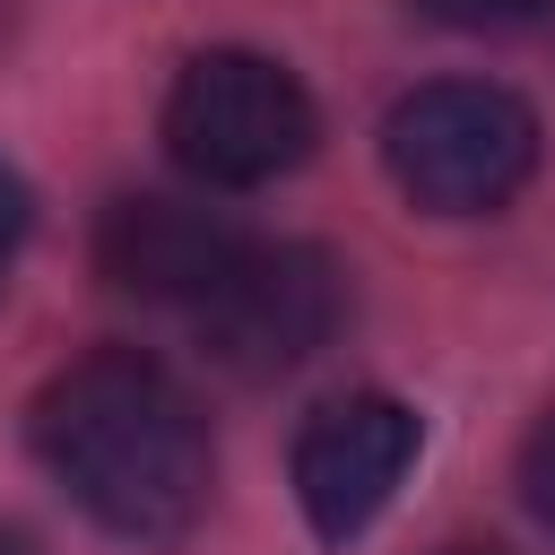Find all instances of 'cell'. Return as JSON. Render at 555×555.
Here are the masks:
<instances>
[{
    "mask_svg": "<svg viewBox=\"0 0 555 555\" xmlns=\"http://www.w3.org/2000/svg\"><path fill=\"white\" fill-rule=\"evenodd\" d=\"M35 451L95 529L139 546L199 529L217 494V442L199 399L139 347H95L61 364L35 399Z\"/></svg>",
    "mask_w": 555,
    "mask_h": 555,
    "instance_id": "1",
    "label": "cell"
},
{
    "mask_svg": "<svg viewBox=\"0 0 555 555\" xmlns=\"http://www.w3.org/2000/svg\"><path fill=\"white\" fill-rule=\"evenodd\" d=\"M390 182L434 217H486L538 173V113L494 78H434L382 121Z\"/></svg>",
    "mask_w": 555,
    "mask_h": 555,
    "instance_id": "2",
    "label": "cell"
},
{
    "mask_svg": "<svg viewBox=\"0 0 555 555\" xmlns=\"http://www.w3.org/2000/svg\"><path fill=\"white\" fill-rule=\"evenodd\" d=\"M312 139H321V113L304 78L269 52H199L165 95V147L208 191H260L295 173Z\"/></svg>",
    "mask_w": 555,
    "mask_h": 555,
    "instance_id": "3",
    "label": "cell"
},
{
    "mask_svg": "<svg viewBox=\"0 0 555 555\" xmlns=\"http://www.w3.org/2000/svg\"><path fill=\"white\" fill-rule=\"evenodd\" d=\"M338 321H347V269L321 243H243L217 295L199 304V347L243 382H278L312 364L338 338Z\"/></svg>",
    "mask_w": 555,
    "mask_h": 555,
    "instance_id": "4",
    "label": "cell"
},
{
    "mask_svg": "<svg viewBox=\"0 0 555 555\" xmlns=\"http://www.w3.org/2000/svg\"><path fill=\"white\" fill-rule=\"evenodd\" d=\"M416 442H425V425H416L408 399H390V390L330 399L295 434V503H304L312 538H330V546L364 538L390 512L399 477L416 468Z\"/></svg>",
    "mask_w": 555,
    "mask_h": 555,
    "instance_id": "5",
    "label": "cell"
},
{
    "mask_svg": "<svg viewBox=\"0 0 555 555\" xmlns=\"http://www.w3.org/2000/svg\"><path fill=\"white\" fill-rule=\"evenodd\" d=\"M243 234L199 208V199H173V191H121L104 217H95V269L139 295V304H208L217 278L234 269Z\"/></svg>",
    "mask_w": 555,
    "mask_h": 555,
    "instance_id": "6",
    "label": "cell"
},
{
    "mask_svg": "<svg viewBox=\"0 0 555 555\" xmlns=\"http://www.w3.org/2000/svg\"><path fill=\"white\" fill-rule=\"evenodd\" d=\"M434 26H460V35H512L529 17H546V0H416Z\"/></svg>",
    "mask_w": 555,
    "mask_h": 555,
    "instance_id": "7",
    "label": "cell"
},
{
    "mask_svg": "<svg viewBox=\"0 0 555 555\" xmlns=\"http://www.w3.org/2000/svg\"><path fill=\"white\" fill-rule=\"evenodd\" d=\"M520 503L555 529V408L529 425V442H520Z\"/></svg>",
    "mask_w": 555,
    "mask_h": 555,
    "instance_id": "8",
    "label": "cell"
},
{
    "mask_svg": "<svg viewBox=\"0 0 555 555\" xmlns=\"http://www.w3.org/2000/svg\"><path fill=\"white\" fill-rule=\"evenodd\" d=\"M26 217H35V208H26V182H17L9 165H0V286H9V269H17V243H26Z\"/></svg>",
    "mask_w": 555,
    "mask_h": 555,
    "instance_id": "9",
    "label": "cell"
},
{
    "mask_svg": "<svg viewBox=\"0 0 555 555\" xmlns=\"http://www.w3.org/2000/svg\"><path fill=\"white\" fill-rule=\"evenodd\" d=\"M434 555H512V546H494V538H451V546H434Z\"/></svg>",
    "mask_w": 555,
    "mask_h": 555,
    "instance_id": "10",
    "label": "cell"
},
{
    "mask_svg": "<svg viewBox=\"0 0 555 555\" xmlns=\"http://www.w3.org/2000/svg\"><path fill=\"white\" fill-rule=\"evenodd\" d=\"M0 555H35V546H26V538H17V529H0Z\"/></svg>",
    "mask_w": 555,
    "mask_h": 555,
    "instance_id": "11",
    "label": "cell"
}]
</instances>
